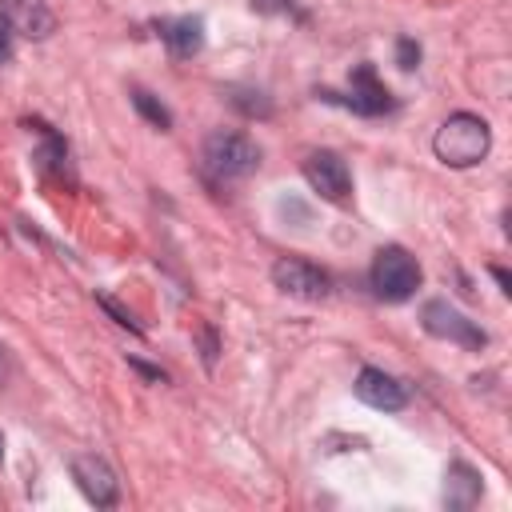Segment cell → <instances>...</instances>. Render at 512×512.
Here are the masks:
<instances>
[{
    "instance_id": "11",
    "label": "cell",
    "mask_w": 512,
    "mask_h": 512,
    "mask_svg": "<svg viewBox=\"0 0 512 512\" xmlns=\"http://www.w3.org/2000/svg\"><path fill=\"white\" fill-rule=\"evenodd\" d=\"M160 40L168 44V52L176 60H188L204 48V20L200 16H176V20H160Z\"/></svg>"
},
{
    "instance_id": "21",
    "label": "cell",
    "mask_w": 512,
    "mask_h": 512,
    "mask_svg": "<svg viewBox=\"0 0 512 512\" xmlns=\"http://www.w3.org/2000/svg\"><path fill=\"white\" fill-rule=\"evenodd\" d=\"M8 372H12V364H8V352H4V344H0V388L8 384Z\"/></svg>"
},
{
    "instance_id": "20",
    "label": "cell",
    "mask_w": 512,
    "mask_h": 512,
    "mask_svg": "<svg viewBox=\"0 0 512 512\" xmlns=\"http://www.w3.org/2000/svg\"><path fill=\"white\" fill-rule=\"evenodd\" d=\"M128 364H132V368H136V372H140V376H144V380H160V384H164V380H168V376H164V372H160V368H152V364H144V360H128Z\"/></svg>"
},
{
    "instance_id": "16",
    "label": "cell",
    "mask_w": 512,
    "mask_h": 512,
    "mask_svg": "<svg viewBox=\"0 0 512 512\" xmlns=\"http://www.w3.org/2000/svg\"><path fill=\"white\" fill-rule=\"evenodd\" d=\"M396 64H400L404 72H412V68L420 64V44H416L412 36H400V40H396Z\"/></svg>"
},
{
    "instance_id": "4",
    "label": "cell",
    "mask_w": 512,
    "mask_h": 512,
    "mask_svg": "<svg viewBox=\"0 0 512 512\" xmlns=\"http://www.w3.org/2000/svg\"><path fill=\"white\" fill-rule=\"evenodd\" d=\"M420 320L440 340H452V344H464V348H484L488 344V332L476 320H468L464 312H456L448 300H428L424 312H420Z\"/></svg>"
},
{
    "instance_id": "19",
    "label": "cell",
    "mask_w": 512,
    "mask_h": 512,
    "mask_svg": "<svg viewBox=\"0 0 512 512\" xmlns=\"http://www.w3.org/2000/svg\"><path fill=\"white\" fill-rule=\"evenodd\" d=\"M252 8H256V12H264V16H272V12H288V8H292V0H252Z\"/></svg>"
},
{
    "instance_id": "13",
    "label": "cell",
    "mask_w": 512,
    "mask_h": 512,
    "mask_svg": "<svg viewBox=\"0 0 512 512\" xmlns=\"http://www.w3.org/2000/svg\"><path fill=\"white\" fill-rule=\"evenodd\" d=\"M228 104L244 116H256V120H268L272 116V100L260 92V88H228Z\"/></svg>"
},
{
    "instance_id": "8",
    "label": "cell",
    "mask_w": 512,
    "mask_h": 512,
    "mask_svg": "<svg viewBox=\"0 0 512 512\" xmlns=\"http://www.w3.org/2000/svg\"><path fill=\"white\" fill-rule=\"evenodd\" d=\"M352 388L368 408H380V412H400L408 404V388L396 376H388L384 368H360Z\"/></svg>"
},
{
    "instance_id": "9",
    "label": "cell",
    "mask_w": 512,
    "mask_h": 512,
    "mask_svg": "<svg viewBox=\"0 0 512 512\" xmlns=\"http://www.w3.org/2000/svg\"><path fill=\"white\" fill-rule=\"evenodd\" d=\"M352 92H348V108L352 112H360V116H384L388 108H392V92L380 84V76H376V68L372 64H356L352 68Z\"/></svg>"
},
{
    "instance_id": "18",
    "label": "cell",
    "mask_w": 512,
    "mask_h": 512,
    "mask_svg": "<svg viewBox=\"0 0 512 512\" xmlns=\"http://www.w3.org/2000/svg\"><path fill=\"white\" fill-rule=\"evenodd\" d=\"M12 36H16V32H12V24L0 16V64H8V60H12Z\"/></svg>"
},
{
    "instance_id": "3",
    "label": "cell",
    "mask_w": 512,
    "mask_h": 512,
    "mask_svg": "<svg viewBox=\"0 0 512 512\" xmlns=\"http://www.w3.org/2000/svg\"><path fill=\"white\" fill-rule=\"evenodd\" d=\"M368 280H372V292H376L380 300L400 304V300H408V296L420 288V264H416V256H408L404 248L388 244V248L376 252Z\"/></svg>"
},
{
    "instance_id": "10",
    "label": "cell",
    "mask_w": 512,
    "mask_h": 512,
    "mask_svg": "<svg viewBox=\"0 0 512 512\" xmlns=\"http://www.w3.org/2000/svg\"><path fill=\"white\" fill-rule=\"evenodd\" d=\"M0 16L12 24V32H20L28 40H44L56 28L48 0H0Z\"/></svg>"
},
{
    "instance_id": "15",
    "label": "cell",
    "mask_w": 512,
    "mask_h": 512,
    "mask_svg": "<svg viewBox=\"0 0 512 512\" xmlns=\"http://www.w3.org/2000/svg\"><path fill=\"white\" fill-rule=\"evenodd\" d=\"M96 304H100V308H104V312H108V316H112L120 328H128V332H136V336L144 332V328H140V320H136V316L124 308V304H116L112 296H104V292H100V296H96Z\"/></svg>"
},
{
    "instance_id": "5",
    "label": "cell",
    "mask_w": 512,
    "mask_h": 512,
    "mask_svg": "<svg viewBox=\"0 0 512 512\" xmlns=\"http://www.w3.org/2000/svg\"><path fill=\"white\" fill-rule=\"evenodd\" d=\"M304 180L312 184V192H320V196L332 200V204H344V200L352 196V172H348V164H344L340 152H328V148L308 152V160H304Z\"/></svg>"
},
{
    "instance_id": "23",
    "label": "cell",
    "mask_w": 512,
    "mask_h": 512,
    "mask_svg": "<svg viewBox=\"0 0 512 512\" xmlns=\"http://www.w3.org/2000/svg\"><path fill=\"white\" fill-rule=\"evenodd\" d=\"M0 460H4V440H0Z\"/></svg>"
},
{
    "instance_id": "6",
    "label": "cell",
    "mask_w": 512,
    "mask_h": 512,
    "mask_svg": "<svg viewBox=\"0 0 512 512\" xmlns=\"http://www.w3.org/2000/svg\"><path fill=\"white\" fill-rule=\"evenodd\" d=\"M272 284L288 296H300V300H324L328 288H332L324 268H316L308 260H296V256H280L272 264Z\"/></svg>"
},
{
    "instance_id": "22",
    "label": "cell",
    "mask_w": 512,
    "mask_h": 512,
    "mask_svg": "<svg viewBox=\"0 0 512 512\" xmlns=\"http://www.w3.org/2000/svg\"><path fill=\"white\" fill-rule=\"evenodd\" d=\"M492 276H496V284H500V292H512V288H508V272H504V268H492Z\"/></svg>"
},
{
    "instance_id": "7",
    "label": "cell",
    "mask_w": 512,
    "mask_h": 512,
    "mask_svg": "<svg viewBox=\"0 0 512 512\" xmlns=\"http://www.w3.org/2000/svg\"><path fill=\"white\" fill-rule=\"evenodd\" d=\"M72 480H76V488H80L96 508H112V504L120 500V480H116V472H112L100 456H92V452L72 456Z\"/></svg>"
},
{
    "instance_id": "14",
    "label": "cell",
    "mask_w": 512,
    "mask_h": 512,
    "mask_svg": "<svg viewBox=\"0 0 512 512\" xmlns=\"http://www.w3.org/2000/svg\"><path fill=\"white\" fill-rule=\"evenodd\" d=\"M132 108L152 124V128H160V132H168L172 128V112L160 104V96H152L148 88H132Z\"/></svg>"
},
{
    "instance_id": "12",
    "label": "cell",
    "mask_w": 512,
    "mask_h": 512,
    "mask_svg": "<svg viewBox=\"0 0 512 512\" xmlns=\"http://www.w3.org/2000/svg\"><path fill=\"white\" fill-rule=\"evenodd\" d=\"M444 480H448V484H444V504H448V508H472V504L480 500V492H484L480 472H476L472 464H464V460L448 464V476H444Z\"/></svg>"
},
{
    "instance_id": "2",
    "label": "cell",
    "mask_w": 512,
    "mask_h": 512,
    "mask_svg": "<svg viewBox=\"0 0 512 512\" xmlns=\"http://www.w3.org/2000/svg\"><path fill=\"white\" fill-rule=\"evenodd\" d=\"M204 168L216 180H244L260 168V148L244 132H212L204 140Z\"/></svg>"
},
{
    "instance_id": "17",
    "label": "cell",
    "mask_w": 512,
    "mask_h": 512,
    "mask_svg": "<svg viewBox=\"0 0 512 512\" xmlns=\"http://www.w3.org/2000/svg\"><path fill=\"white\" fill-rule=\"evenodd\" d=\"M200 360H204V368L216 364V328H212V324L200 328Z\"/></svg>"
},
{
    "instance_id": "1",
    "label": "cell",
    "mask_w": 512,
    "mask_h": 512,
    "mask_svg": "<svg viewBox=\"0 0 512 512\" xmlns=\"http://www.w3.org/2000/svg\"><path fill=\"white\" fill-rule=\"evenodd\" d=\"M488 148H492V132L476 112H452L432 136V152L448 168H472L488 156Z\"/></svg>"
}]
</instances>
